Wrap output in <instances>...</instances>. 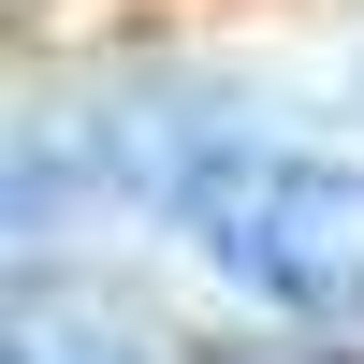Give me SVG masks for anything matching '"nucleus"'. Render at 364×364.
Returning <instances> with one entry per match:
<instances>
[{"instance_id":"f257e3e1","label":"nucleus","mask_w":364,"mask_h":364,"mask_svg":"<svg viewBox=\"0 0 364 364\" xmlns=\"http://www.w3.org/2000/svg\"><path fill=\"white\" fill-rule=\"evenodd\" d=\"M175 233L248 306L364 321V161H321V146H204L175 175Z\"/></svg>"}]
</instances>
